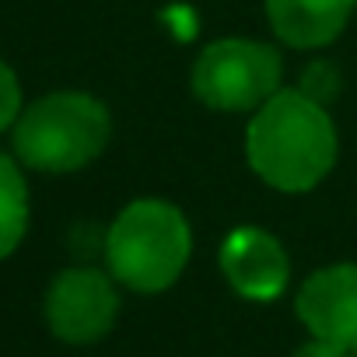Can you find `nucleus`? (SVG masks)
<instances>
[{
  "instance_id": "nucleus-1",
  "label": "nucleus",
  "mask_w": 357,
  "mask_h": 357,
  "mask_svg": "<svg viewBox=\"0 0 357 357\" xmlns=\"http://www.w3.org/2000/svg\"><path fill=\"white\" fill-rule=\"evenodd\" d=\"M336 123L301 88L273 91L245 126V161L277 193H312L336 168Z\"/></svg>"
},
{
  "instance_id": "nucleus-2",
  "label": "nucleus",
  "mask_w": 357,
  "mask_h": 357,
  "mask_svg": "<svg viewBox=\"0 0 357 357\" xmlns=\"http://www.w3.org/2000/svg\"><path fill=\"white\" fill-rule=\"evenodd\" d=\"M112 140V112L88 91H50L29 102L11 130V154L39 175L95 165Z\"/></svg>"
},
{
  "instance_id": "nucleus-3",
  "label": "nucleus",
  "mask_w": 357,
  "mask_h": 357,
  "mask_svg": "<svg viewBox=\"0 0 357 357\" xmlns=\"http://www.w3.org/2000/svg\"><path fill=\"white\" fill-rule=\"evenodd\" d=\"M102 252L116 284L137 294H161L190 266L193 228L175 204L140 197L112 218Z\"/></svg>"
},
{
  "instance_id": "nucleus-4",
  "label": "nucleus",
  "mask_w": 357,
  "mask_h": 357,
  "mask_svg": "<svg viewBox=\"0 0 357 357\" xmlns=\"http://www.w3.org/2000/svg\"><path fill=\"white\" fill-rule=\"evenodd\" d=\"M280 81H284V60L277 46L242 36H228L204 46L190 70L193 95L207 109L228 116L256 112L273 91L284 88Z\"/></svg>"
},
{
  "instance_id": "nucleus-5",
  "label": "nucleus",
  "mask_w": 357,
  "mask_h": 357,
  "mask_svg": "<svg viewBox=\"0 0 357 357\" xmlns=\"http://www.w3.org/2000/svg\"><path fill=\"white\" fill-rule=\"evenodd\" d=\"M43 315L56 340L70 347L98 343L119 319V284L109 270L67 266L50 280Z\"/></svg>"
},
{
  "instance_id": "nucleus-6",
  "label": "nucleus",
  "mask_w": 357,
  "mask_h": 357,
  "mask_svg": "<svg viewBox=\"0 0 357 357\" xmlns=\"http://www.w3.org/2000/svg\"><path fill=\"white\" fill-rule=\"evenodd\" d=\"M221 273L235 294L249 301H273L291 280V259L277 235L256 225H238L225 235L218 252Z\"/></svg>"
},
{
  "instance_id": "nucleus-7",
  "label": "nucleus",
  "mask_w": 357,
  "mask_h": 357,
  "mask_svg": "<svg viewBox=\"0 0 357 357\" xmlns=\"http://www.w3.org/2000/svg\"><path fill=\"white\" fill-rule=\"evenodd\" d=\"M301 326L357 354V263H333L305 277L294 294Z\"/></svg>"
},
{
  "instance_id": "nucleus-8",
  "label": "nucleus",
  "mask_w": 357,
  "mask_h": 357,
  "mask_svg": "<svg viewBox=\"0 0 357 357\" xmlns=\"http://www.w3.org/2000/svg\"><path fill=\"white\" fill-rule=\"evenodd\" d=\"M270 32L291 50H322L343 36L357 0H263Z\"/></svg>"
},
{
  "instance_id": "nucleus-9",
  "label": "nucleus",
  "mask_w": 357,
  "mask_h": 357,
  "mask_svg": "<svg viewBox=\"0 0 357 357\" xmlns=\"http://www.w3.org/2000/svg\"><path fill=\"white\" fill-rule=\"evenodd\" d=\"M32 221V197L25 165L0 147V259L18 252V245L29 235Z\"/></svg>"
},
{
  "instance_id": "nucleus-10",
  "label": "nucleus",
  "mask_w": 357,
  "mask_h": 357,
  "mask_svg": "<svg viewBox=\"0 0 357 357\" xmlns=\"http://www.w3.org/2000/svg\"><path fill=\"white\" fill-rule=\"evenodd\" d=\"M22 109H25V95H22L18 70L8 60H0V137L15 130Z\"/></svg>"
},
{
  "instance_id": "nucleus-11",
  "label": "nucleus",
  "mask_w": 357,
  "mask_h": 357,
  "mask_svg": "<svg viewBox=\"0 0 357 357\" xmlns=\"http://www.w3.org/2000/svg\"><path fill=\"white\" fill-rule=\"evenodd\" d=\"M294 357H357V354L347 350V347H340V343H329V340L312 336L308 343H301V347L294 350Z\"/></svg>"
}]
</instances>
